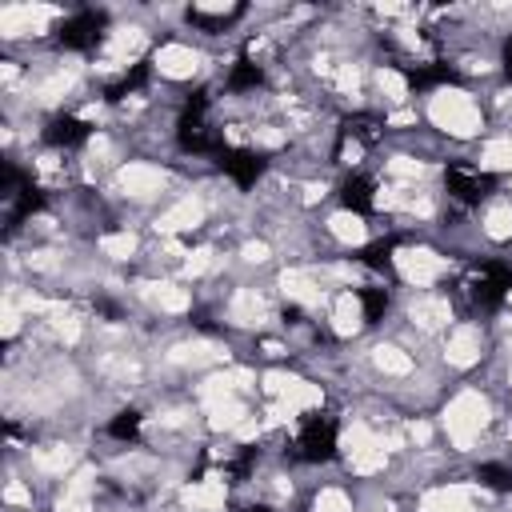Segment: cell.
Returning a JSON list of instances; mask_svg holds the SVG:
<instances>
[{
	"label": "cell",
	"mask_w": 512,
	"mask_h": 512,
	"mask_svg": "<svg viewBox=\"0 0 512 512\" xmlns=\"http://www.w3.org/2000/svg\"><path fill=\"white\" fill-rule=\"evenodd\" d=\"M140 296L164 316H184L192 308V292L176 280H148V284H140Z\"/></svg>",
	"instance_id": "13"
},
{
	"label": "cell",
	"mask_w": 512,
	"mask_h": 512,
	"mask_svg": "<svg viewBox=\"0 0 512 512\" xmlns=\"http://www.w3.org/2000/svg\"><path fill=\"white\" fill-rule=\"evenodd\" d=\"M4 504H12V508H28V512H32V488H28L24 480H8V484H4Z\"/></svg>",
	"instance_id": "25"
},
{
	"label": "cell",
	"mask_w": 512,
	"mask_h": 512,
	"mask_svg": "<svg viewBox=\"0 0 512 512\" xmlns=\"http://www.w3.org/2000/svg\"><path fill=\"white\" fill-rule=\"evenodd\" d=\"M56 16H60V8H48V4H8V8H0V36L4 40L40 36L44 24Z\"/></svg>",
	"instance_id": "9"
},
{
	"label": "cell",
	"mask_w": 512,
	"mask_h": 512,
	"mask_svg": "<svg viewBox=\"0 0 512 512\" xmlns=\"http://www.w3.org/2000/svg\"><path fill=\"white\" fill-rule=\"evenodd\" d=\"M508 192H512V180H508Z\"/></svg>",
	"instance_id": "30"
},
{
	"label": "cell",
	"mask_w": 512,
	"mask_h": 512,
	"mask_svg": "<svg viewBox=\"0 0 512 512\" xmlns=\"http://www.w3.org/2000/svg\"><path fill=\"white\" fill-rule=\"evenodd\" d=\"M444 364L448 368H476L480 364V356H484V328L480 324H472V320H456L452 328H448V336H444Z\"/></svg>",
	"instance_id": "5"
},
{
	"label": "cell",
	"mask_w": 512,
	"mask_h": 512,
	"mask_svg": "<svg viewBox=\"0 0 512 512\" xmlns=\"http://www.w3.org/2000/svg\"><path fill=\"white\" fill-rule=\"evenodd\" d=\"M224 500H228V484L220 476H204V480L180 488V504L188 512H220Z\"/></svg>",
	"instance_id": "14"
},
{
	"label": "cell",
	"mask_w": 512,
	"mask_h": 512,
	"mask_svg": "<svg viewBox=\"0 0 512 512\" xmlns=\"http://www.w3.org/2000/svg\"><path fill=\"white\" fill-rule=\"evenodd\" d=\"M248 416H252V408H248L240 396H232V400H216V404H204V424H208V432H236Z\"/></svg>",
	"instance_id": "17"
},
{
	"label": "cell",
	"mask_w": 512,
	"mask_h": 512,
	"mask_svg": "<svg viewBox=\"0 0 512 512\" xmlns=\"http://www.w3.org/2000/svg\"><path fill=\"white\" fill-rule=\"evenodd\" d=\"M392 264H396L400 280H404L408 288H420V292H428V288H432L440 276H448V268H452V260H448L444 252L428 248V244H408V248H396Z\"/></svg>",
	"instance_id": "3"
},
{
	"label": "cell",
	"mask_w": 512,
	"mask_h": 512,
	"mask_svg": "<svg viewBox=\"0 0 512 512\" xmlns=\"http://www.w3.org/2000/svg\"><path fill=\"white\" fill-rule=\"evenodd\" d=\"M56 512H96V504H92V496L60 492V496H56Z\"/></svg>",
	"instance_id": "26"
},
{
	"label": "cell",
	"mask_w": 512,
	"mask_h": 512,
	"mask_svg": "<svg viewBox=\"0 0 512 512\" xmlns=\"http://www.w3.org/2000/svg\"><path fill=\"white\" fill-rule=\"evenodd\" d=\"M504 300H508V308H512V288H508V296H504Z\"/></svg>",
	"instance_id": "29"
},
{
	"label": "cell",
	"mask_w": 512,
	"mask_h": 512,
	"mask_svg": "<svg viewBox=\"0 0 512 512\" xmlns=\"http://www.w3.org/2000/svg\"><path fill=\"white\" fill-rule=\"evenodd\" d=\"M368 360H372V368L376 372H384V376H412L416 372V360H412V352L404 348V344H392V340H380L372 352H368Z\"/></svg>",
	"instance_id": "16"
},
{
	"label": "cell",
	"mask_w": 512,
	"mask_h": 512,
	"mask_svg": "<svg viewBox=\"0 0 512 512\" xmlns=\"http://www.w3.org/2000/svg\"><path fill=\"white\" fill-rule=\"evenodd\" d=\"M404 316H408V324L420 332V336H436V332H448L456 320V312H452V300L448 296H440V292H420L408 308H404Z\"/></svg>",
	"instance_id": "8"
},
{
	"label": "cell",
	"mask_w": 512,
	"mask_h": 512,
	"mask_svg": "<svg viewBox=\"0 0 512 512\" xmlns=\"http://www.w3.org/2000/svg\"><path fill=\"white\" fill-rule=\"evenodd\" d=\"M372 84H376V92L384 96V104H404V100H408V76H404L400 68H392V64H380V68L372 72Z\"/></svg>",
	"instance_id": "21"
},
{
	"label": "cell",
	"mask_w": 512,
	"mask_h": 512,
	"mask_svg": "<svg viewBox=\"0 0 512 512\" xmlns=\"http://www.w3.org/2000/svg\"><path fill=\"white\" fill-rule=\"evenodd\" d=\"M224 316H228V324H236V328H260V324L272 320V304H268L264 292H256V288L244 284V288H232Z\"/></svg>",
	"instance_id": "11"
},
{
	"label": "cell",
	"mask_w": 512,
	"mask_h": 512,
	"mask_svg": "<svg viewBox=\"0 0 512 512\" xmlns=\"http://www.w3.org/2000/svg\"><path fill=\"white\" fill-rule=\"evenodd\" d=\"M364 324H368V312H364L360 292H356V288L336 292L332 312H328V328H332L340 340H352V336H360V332H364Z\"/></svg>",
	"instance_id": "12"
},
{
	"label": "cell",
	"mask_w": 512,
	"mask_h": 512,
	"mask_svg": "<svg viewBox=\"0 0 512 512\" xmlns=\"http://www.w3.org/2000/svg\"><path fill=\"white\" fill-rule=\"evenodd\" d=\"M240 260L244 264H268L272 260V244L268 240H244L240 244Z\"/></svg>",
	"instance_id": "24"
},
{
	"label": "cell",
	"mask_w": 512,
	"mask_h": 512,
	"mask_svg": "<svg viewBox=\"0 0 512 512\" xmlns=\"http://www.w3.org/2000/svg\"><path fill=\"white\" fill-rule=\"evenodd\" d=\"M112 180H116V192L128 200H152L168 188V168H160L152 160H124Z\"/></svg>",
	"instance_id": "4"
},
{
	"label": "cell",
	"mask_w": 512,
	"mask_h": 512,
	"mask_svg": "<svg viewBox=\"0 0 512 512\" xmlns=\"http://www.w3.org/2000/svg\"><path fill=\"white\" fill-rule=\"evenodd\" d=\"M28 460H32V468L40 476H64L80 460V448H72V444H48V448H32Z\"/></svg>",
	"instance_id": "18"
},
{
	"label": "cell",
	"mask_w": 512,
	"mask_h": 512,
	"mask_svg": "<svg viewBox=\"0 0 512 512\" xmlns=\"http://www.w3.org/2000/svg\"><path fill=\"white\" fill-rule=\"evenodd\" d=\"M312 512H356V500L340 488V484H324L312 496Z\"/></svg>",
	"instance_id": "23"
},
{
	"label": "cell",
	"mask_w": 512,
	"mask_h": 512,
	"mask_svg": "<svg viewBox=\"0 0 512 512\" xmlns=\"http://www.w3.org/2000/svg\"><path fill=\"white\" fill-rule=\"evenodd\" d=\"M360 156H364V144H360L356 136H348V140L340 144V164H348V168H356V164H360Z\"/></svg>",
	"instance_id": "27"
},
{
	"label": "cell",
	"mask_w": 512,
	"mask_h": 512,
	"mask_svg": "<svg viewBox=\"0 0 512 512\" xmlns=\"http://www.w3.org/2000/svg\"><path fill=\"white\" fill-rule=\"evenodd\" d=\"M440 424H444V436L456 452H472L484 436V428L492 424V400L480 392V388H460L444 412H440Z\"/></svg>",
	"instance_id": "1"
},
{
	"label": "cell",
	"mask_w": 512,
	"mask_h": 512,
	"mask_svg": "<svg viewBox=\"0 0 512 512\" xmlns=\"http://www.w3.org/2000/svg\"><path fill=\"white\" fill-rule=\"evenodd\" d=\"M152 68H156L164 80L184 84V80L200 76V68H204V52L192 48V44H184V40H168V44H160V48L152 52Z\"/></svg>",
	"instance_id": "6"
},
{
	"label": "cell",
	"mask_w": 512,
	"mask_h": 512,
	"mask_svg": "<svg viewBox=\"0 0 512 512\" xmlns=\"http://www.w3.org/2000/svg\"><path fill=\"white\" fill-rule=\"evenodd\" d=\"M328 188H332V184H328L324 176H320V180H308V184H304L300 204H316V200H324V196H328Z\"/></svg>",
	"instance_id": "28"
},
{
	"label": "cell",
	"mask_w": 512,
	"mask_h": 512,
	"mask_svg": "<svg viewBox=\"0 0 512 512\" xmlns=\"http://www.w3.org/2000/svg\"><path fill=\"white\" fill-rule=\"evenodd\" d=\"M324 228H328V236H332L336 244H344V248H360V244H368V220H364L360 212H352V208L332 212V216L324 220Z\"/></svg>",
	"instance_id": "15"
},
{
	"label": "cell",
	"mask_w": 512,
	"mask_h": 512,
	"mask_svg": "<svg viewBox=\"0 0 512 512\" xmlns=\"http://www.w3.org/2000/svg\"><path fill=\"white\" fill-rule=\"evenodd\" d=\"M100 252L108 256V260H116V264H124V260H132L136 252H140V236L136 232H108V236H100Z\"/></svg>",
	"instance_id": "22"
},
{
	"label": "cell",
	"mask_w": 512,
	"mask_h": 512,
	"mask_svg": "<svg viewBox=\"0 0 512 512\" xmlns=\"http://www.w3.org/2000/svg\"><path fill=\"white\" fill-rule=\"evenodd\" d=\"M204 220H208V196H204V192H188V196H180L172 208H164L152 228L168 240V236H180V232H196Z\"/></svg>",
	"instance_id": "7"
},
{
	"label": "cell",
	"mask_w": 512,
	"mask_h": 512,
	"mask_svg": "<svg viewBox=\"0 0 512 512\" xmlns=\"http://www.w3.org/2000/svg\"><path fill=\"white\" fill-rule=\"evenodd\" d=\"M476 172H512V136L484 140V148L476 156Z\"/></svg>",
	"instance_id": "20"
},
{
	"label": "cell",
	"mask_w": 512,
	"mask_h": 512,
	"mask_svg": "<svg viewBox=\"0 0 512 512\" xmlns=\"http://www.w3.org/2000/svg\"><path fill=\"white\" fill-rule=\"evenodd\" d=\"M424 116L452 140H476L484 132V108L464 88H436L424 104Z\"/></svg>",
	"instance_id": "2"
},
{
	"label": "cell",
	"mask_w": 512,
	"mask_h": 512,
	"mask_svg": "<svg viewBox=\"0 0 512 512\" xmlns=\"http://www.w3.org/2000/svg\"><path fill=\"white\" fill-rule=\"evenodd\" d=\"M484 500V488L476 484H436L420 496L416 512H480L476 504Z\"/></svg>",
	"instance_id": "10"
},
{
	"label": "cell",
	"mask_w": 512,
	"mask_h": 512,
	"mask_svg": "<svg viewBox=\"0 0 512 512\" xmlns=\"http://www.w3.org/2000/svg\"><path fill=\"white\" fill-rule=\"evenodd\" d=\"M480 232H484L488 240H496V244L512 240V196H500V200H492V204L484 208Z\"/></svg>",
	"instance_id": "19"
}]
</instances>
